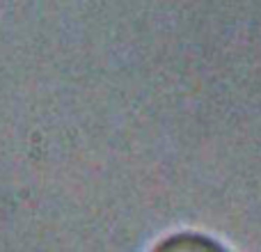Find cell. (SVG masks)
Segmentation results:
<instances>
[{"instance_id": "6da1fadb", "label": "cell", "mask_w": 261, "mask_h": 252, "mask_svg": "<svg viewBox=\"0 0 261 252\" xmlns=\"http://www.w3.org/2000/svg\"><path fill=\"white\" fill-rule=\"evenodd\" d=\"M151 252H231L229 248L216 241L208 234H199V232H179L172 234L167 239H163L161 243H156V248Z\"/></svg>"}]
</instances>
